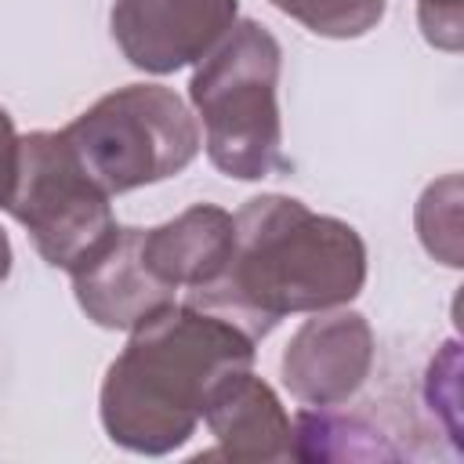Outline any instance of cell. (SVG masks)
<instances>
[{
  "label": "cell",
  "instance_id": "obj_13",
  "mask_svg": "<svg viewBox=\"0 0 464 464\" xmlns=\"http://www.w3.org/2000/svg\"><path fill=\"white\" fill-rule=\"evenodd\" d=\"M420 29L428 44L442 51H460V29H464V0H420L417 7Z\"/></svg>",
  "mask_w": 464,
  "mask_h": 464
},
{
  "label": "cell",
  "instance_id": "obj_11",
  "mask_svg": "<svg viewBox=\"0 0 464 464\" xmlns=\"http://www.w3.org/2000/svg\"><path fill=\"white\" fill-rule=\"evenodd\" d=\"M381 431H373L362 417H344L334 413L330 406L319 410H304L294 417V457L297 460H359V457H399V450L384 446L377 439Z\"/></svg>",
  "mask_w": 464,
  "mask_h": 464
},
{
  "label": "cell",
  "instance_id": "obj_12",
  "mask_svg": "<svg viewBox=\"0 0 464 464\" xmlns=\"http://www.w3.org/2000/svg\"><path fill=\"white\" fill-rule=\"evenodd\" d=\"M268 4L297 18L304 29L337 40L370 33L384 14V0H268Z\"/></svg>",
  "mask_w": 464,
  "mask_h": 464
},
{
  "label": "cell",
  "instance_id": "obj_3",
  "mask_svg": "<svg viewBox=\"0 0 464 464\" xmlns=\"http://www.w3.org/2000/svg\"><path fill=\"white\" fill-rule=\"evenodd\" d=\"M279 58L276 36L246 18L199 58L188 83V98L203 120L207 156L228 178L257 181L286 167L276 105Z\"/></svg>",
  "mask_w": 464,
  "mask_h": 464
},
{
  "label": "cell",
  "instance_id": "obj_7",
  "mask_svg": "<svg viewBox=\"0 0 464 464\" xmlns=\"http://www.w3.org/2000/svg\"><path fill=\"white\" fill-rule=\"evenodd\" d=\"M373 362V334L362 315L308 319L283 352V381L304 406H337L359 392Z\"/></svg>",
  "mask_w": 464,
  "mask_h": 464
},
{
  "label": "cell",
  "instance_id": "obj_10",
  "mask_svg": "<svg viewBox=\"0 0 464 464\" xmlns=\"http://www.w3.org/2000/svg\"><path fill=\"white\" fill-rule=\"evenodd\" d=\"M141 254L167 286H207L221 276L232 254V214L214 203H196L174 221L145 228Z\"/></svg>",
  "mask_w": 464,
  "mask_h": 464
},
{
  "label": "cell",
  "instance_id": "obj_5",
  "mask_svg": "<svg viewBox=\"0 0 464 464\" xmlns=\"http://www.w3.org/2000/svg\"><path fill=\"white\" fill-rule=\"evenodd\" d=\"M0 207L29 228L51 268L72 272L116 236L109 192L87 174L65 130L18 138L14 174Z\"/></svg>",
  "mask_w": 464,
  "mask_h": 464
},
{
  "label": "cell",
  "instance_id": "obj_8",
  "mask_svg": "<svg viewBox=\"0 0 464 464\" xmlns=\"http://www.w3.org/2000/svg\"><path fill=\"white\" fill-rule=\"evenodd\" d=\"M145 228H116V236L72 268V290L87 319L105 330H134L160 308L174 304V286H167L141 254Z\"/></svg>",
  "mask_w": 464,
  "mask_h": 464
},
{
  "label": "cell",
  "instance_id": "obj_6",
  "mask_svg": "<svg viewBox=\"0 0 464 464\" xmlns=\"http://www.w3.org/2000/svg\"><path fill=\"white\" fill-rule=\"evenodd\" d=\"M236 25V0H116L112 36L130 65L174 72L214 51Z\"/></svg>",
  "mask_w": 464,
  "mask_h": 464
},
{
  "label": "cell",
  "instance_id": "obj_9",
  "mask_svg": "<svg viewBox=\"0 0 464 464\" xmlns=\"http://www.w3.org/2000/svg\"><path fill=\"white\" fill-rule=\"evenodd\" d=\"M218 450L199 453V460H290L294 457V420L279 406L276 392L243 370L218 377L203 399V417Z\"/></svg>",
  "mask_w": 464,
  "mask_h": 464
},
{
  "label": "cell",
  "instance_id": "obj_15",
  "mask_svg": "<svg viewBox=\"0 0 464 464\" xmlns=\"http://www.w3.org/2000/svg\"><path fill=\"white\" fill-rule=\"evenodd\" d=\"M7 272H11V243H7V236L0 228V283L7 279Z\"/></svg>",
  "mask_w": 464,
  "mask_h": 464
},
{
  "label": "cell",
  "instance_id": "obj_14",
  "mask_svg": "<svg viewBox=\"0 0 464 464\" xmlns=\"http://www.w3.org/2000/svg\"><path fill=\"white\" fill-rule=\"evenodd\" d=\"M14 149H18L14 123H11V116L0 109V203H4L7 185H11V174H14Z\"/></svg>",
  "mask_w": 464,
  "mask_h": 464
},
{
  "label": "cell",
  "instance_id": "obj_1",
  "mask_svg": "<svg viewBox=\"0 0 464 464\" xmlns=\"http://www.w3.org/2000/svg\"><path fill=\"white\" fill-rule=\"evenodd\" d=\"M362 279L366 246L352 225L312 214L290 196H257L232 218V254L221 276L188 290V304L257 341L290 312L352 301Z\"/></svg>",
  "mask_w": 464,
  "mask_h": 464
},
{
  "label": "cell",
  "instance_id": "obj_2",
  "mask_svg": "<svg viewBox=\"0 0 464 464\" xmlns=\"http://www.w3.org/2000/svg\"><path fill=\"white\" fill-rule=\"evenodd\" d=\"M250 362L254 341L243 330L196 304H167L134 326L112 359L102 424L134 453H170L196 431L210 384Z\"/></svg>",
  "mask_w": 464,
  "mask_h": 464
},
{
  "label": "cell",
  "instance_id": "obj_4",
  "mask_svg": "<svg viewBox=\"0 0 464 464\" xmlns=\"http://www.w3.org/2000/svg\"><path fill=\"white\" fill-rule=\"evenodd\" d=\"M65 138L109 196L181 174L199 152L196 116L160 83H130L98 98L65 127Z\"/></svg>",
  "mask_w": 464,
  "mask_h": 464
}]
</instances>
